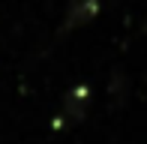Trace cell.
<instances>
[{
	"label": "cell",
	"instance_id": "6da1fadb",
	"mask_svg": "<svg viewBox=\"0 0 147 144\" xmlns=\"http://www.w3.org/2000/svg\"><path fill=\"white\" fill-rule=\"evenodd\" d=\"M96 12H99V0H69V9H66V18H63L60 33H69V30L93 21Z\"/></svg>",
	"mask_w": 147,
	"mask_h": 144
},
{
	"label": "cell",
	"instance_id": "7a4b0ae2",
	"mask_svg": "<svg viewBox=\"0 0 147 144\" xmlns=\"http://www.w3.org/2000/svg\"><path fill=\"white\" fill-rule=\"evenodd\" d=\"M87 102H90V90H87V84H81V87H72L69 96H66V114H69L72 120H81V114H84V108H87Z\"/></svg>",
	"mask_w": 147,
	"mask_h": 144
},
{
	"label": "cell",
	"instance_id": "3957f363",
	"mask_svg": "<svg viewBox=\"0 0 147 144\" xmlns=\"http://www.w3.org/2000/svg\"><path fill=\"white\" fill-rule=\"evenodd\" d=\"M144 33H147V24H144Z\"/></svg>",
	"mask_w": 147,
	"mask_h": 144
}]
</instances>
